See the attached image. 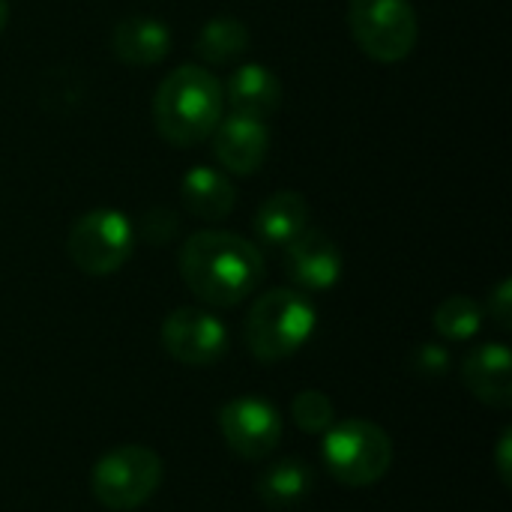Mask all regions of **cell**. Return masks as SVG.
<instances>
[{
	"label": "cell",
	"instance_id": "cell-1",
	"mask_svg": "<svg viewBox=\"0 0 512 512\" xmlns=\"http://www.w3.org/2000/svg\"><path fill=\"white\" fill-rule=\"evenodd\" d=\"M177 270L186 288L207 306L231 309L249 300L267 273L261 249L234 231H198L183 240Z\"/></svg>",
	"mask_w": 512,
	"mask_h": 512
},
{
	"label": "cell",
	"instance_id": "cell-2",
	"mask_svg": "<svg viewBox=\"0 0 512 512\" xmlns=\"http://www.w3.org/2000/svg\"><path fill=\"white\" fill-rule=\"evenodd\" d=\"M222 108V81L195 63H183L156 87L153 126L168 144L195 147L213 135L222 120Z\"/></svg>",
	"mask_w": 512,
	"mask_h": 512
},
{
	"label": "cell",
	"instance_id": "cell-3",
	"mask_svg": "<svg viewBox=\"0 0 512 512\" xmlns=\"http://www.w3.org/2000/svg\"><path fill=\"white\" fill-rule=\"evenodd\" d=\"M315 324L318 312L303 291L273 288L261 294L246 315V348L258 363H282L312 339Z\"/></svg>",
	"mask_w": 512,
	"mask_h": 512
},
{
	"label": "cell",
	"instance_id": "cell-4",
	"mask_svg": "<svg viewBox=\"0 0 512 512\" xmlns=\"http://www.w3.org/2000/svg\"><path fill=\"white\" fill-rule=\"evenodd\" d=\"M321 462L336 483L366 489L384 480L393 468V441L378 423L351 417L324 432Z\"/></svg>",
	"mask_w": 512,
	"mask_h": 512
},
{
	"label": "cell",
	"instance_id": "cell-5",
	"mask_svg": "<svg viewBox=\"0 0 512 512\" xmlns=\"http://www.w3.org/2000/svg\"><path fill=\"white\" fill-rule=\"evenodd\" d=\"M162 486V459L144 444H120L108 450L90 474L93 498L111 512L144 507Z\"/></svg>",
	"mask_w": 512,
	"mask_h": 512
},
{
	"label": "cell",
	"instance_id": "cell-6",
	"mask_svg": "<svg viewBox=\"0 0 512 512\" xmlns=\"http://www.w3.org/2000/svg\"><path fill=\"white\" fill-rule=\"evenodd\" d=\"M135 249L132 222L114 207H96L78 216L66 237L69 261L87 276L117 273Z\"/></svg>",
	"mask_w": 512,
	"mask_h": 512
},
{
	"label": "cell",
	"instance_id": "cell-7",
	"mask_svg": "<svg viewBox=\"0 0 512 512\" xmlns=\"http://www.w3.org/2000/svg\"><path fill=\"white\" fill-rule=\"evenodd\" d=\"M348 24L360 51L378 63L405 60L420 36L411 0H351Z\"/></svg>",
	"mask_w": 512,
	"mask_h": 512
},
{
	"label": "cell",
	"instance_id": "cell-8",
	"mask_svg": "<svg viewBox=\"0 0 512 512\" xmlns=\"http://www.w3.org/2000/svg\"><path fill=\"white\" fill-rule=\"evenodd\" d=\"M219 432L231 453L246 462H261L282 441V417L261 396H237L219 408Z\"/></svg>",
	"mask_w": 512,
	"mask_h": 512
},
{
	"label": "cell",
	"instance_id": "cell-9",
	"mask_svg": "<svg viewBox=\"0 0 512 512\" xmlns=\"http://www.w3.org/2000/svg\"><path fill=\"white\" fill-rule=\"evenodd\" d=\"M162 348L183 366H213L228 354V327L213 312L183 306L162 321Z\"/></svg>",
	"mask_w": 512,
	"mask_h": 512
},
{
	"label": "cell",
	"instance_id": "cell-10",
	"mask_svg": "<svg viewBox=\"0 0 512 512\" xmlns=\"http://www.w3.org/2000/svg\"><path fill=\"white\" fill-rule=\"evenodd\" d=\"M342 252L318 228H306L285 246V273L300 291H330L342 279Z\"/></svg>",
	"mask_w": 512,
	"mask_h": 512
},
{
	"label": "cell",
	"instance_id": "cell-11",
	"mask_svg": "<svg viewBox=\"0 0 512 512\" xmlns=\"http://www.w3.org/2000/svg\"><path fill=\"white\" fill-rule=\"evenodd\" d=\"M213 156L228 174H255L270 153V129L264 120L228 114L213 129Z\"/></svg>",
	"mask_w": 512,
	"mask_h": 512
},
{
	"label": "cell",
	"instance_id": "cell-12",
	"mask_svg": "<svg viewBox=\"0 0 512 512\" xmlns=\"http://www.w3.org/2000/svg\"><path fill=\"white\" fill-rule=\"evenodd\" d=\"M462 384L471 396L489 408H510L512 405V354L501 342L477 345L462 360Z\"/></svg>",
	"mask_w": 512,
	"mask_h": 512
},
{
	"label": "cell",
	"instance_id": "cell-13",
	"mask_svg": "<svg viewBox=\"0 0 512 512\" xmlns=\"http://www.w3.org/2000/svg\"><path fill=\"white\" fill-rule=\"evenodd\" d=\"M222 99L228 102L231 114L267 120L282 105V81L264 63H243L225 78Z\"/></svg>",
	"mask_w": 512,
	"mask_h": 512
},
{
	"label": "cell",
	"instance_id": "cell-14",
	"mask_svg": "<svg viewBox=\"0 0 512 512\" xmlns=\"http://www.w3.org/2000/svg\"><path fill=\"white\" fill-rule=\"evenodd\" d=\"M111 51L129 66H156L171 51V30L150 15L123 18L111 30Z\"/></svg>",
	"mask_w": 512,
	"mask_h": 512
},
{
	"label": "cell",
	"instance_id": "cell-15",
	"mask_svg": "<svg viewBox=\"0 0 512 512\" xmlns=\"http://www.w3.org/2000/svg\"><path fill=\"white\" fill-rule=\"evenodd\" d=\"M180 201L189 216L204 219V222H219V219L231 216V210L237 204V189L222 171L195 165L180 180Z\"/></svg>",
	"mask_w": 512,
	"mask_h": 512
},
{
	"label": "cell",
	"instance_id": "cell-16",
	"mask_svg": "<svg viewBox=\"0 0 512 512\" xmlns=\"http://www.w3.org/2000/svg\"><path fill=\"white\" fill-rule=\"evenodd\" d=\"M306 228H309V204L294 189H282L270 195L255 213V234L264 246L285 249Z\"/></svg>",
	"mask_w": 512,
	"mask_h": 512
},
{
	"label": "cell",
	"instance_id": "cell-17",
	"mask_svg": "<svg viewBox=\"0 0 512 512\" xmlns=\"http://www.w3.org/2000/svg\"><path fill=\"white\" fill-rule=\"evenodd\" d=\"M315 489V471L303 459H279L267 465L255 483V492L270 510H294Z\"/></svg>",
	"mask_w": 512,
	"mask_h": 512
},
{
	"label": "cell",
	"instance_id": "cell-18",
	"mask_svg": "<svg viewBox=\"0 0 512 512\" xmlns=\"http://www.w3.org/2000/svg\"><path fill=\"white\" fill-rule=\"evenodd\" d=\"M249 27L234 18V15H216L210 18L195 39V51L201 60L207 63H228L234 57H240L249 48Z\"/></svg>",
	"mask_w": 512,
	"mask_h": 512
},
{
	"label": "cell",
	"instance_id": "cell-19",
	"mask_svg": "<svg viewBox=\"0 0 512 512\" xmlns=\"http://www.w3.org/2000/svg\"><path fill=\"white\" fill-rule=\"evenodd\" d=\"M432 324L435 330L450 339V342H465V339H474L483 327V306L474 300V297H465V294H456V297H447L435 315H432Z\"/></svg>",
	"mask_w": 512,
	"mask_h": 512
},
{
	"label": "cell",
	"instance_id": "cell-20",
	"mask_svg": "<svg viewBox=\"0 0 512 512\" xmlns=\"http://www.w3.org/2000/svg\"><path fill=\"white\" fill-rule=\"evenodd\" d=\"M291 417H294L297 429H303L306 435H324L336 423V408L327 393L303 390L291 402Z\"/></svg>",
	"mask_w": 512,
	"mask_h": 512
},
{
	"label": "cell",
	"instance_id": "cell-21",
	"mask_svg": "<svg viewBox=\"0 0 512 512\" xmlns=\"http://www.w3.org/2000/svg\"><path fill=\"white\" fill-rule=\"evenodd\" d=\"M414 369L420 375H429V378L447 375V369H450L447 348H441V345H420L417 354H414Z\"/></svg>",
	"mask_w": 512,
	"mask_h": 512
},
{
	"label": "cell",
	"instance_id": "cell-22",
	"mask_svg": "<svg viewBox=\"0 0 512 512\" xmlns=\"http://www.w3.org/2000/svg\"><path fill=\"white\" fill-rule=\"evenodd\" d=\"M486 312H489V318H492L501 330H510L512 327V279L498 282V288L489 294Z\"/></svg>",
	"mask_w": 512,
	"mask_h": 512
},
{
	"label": "cell",
	"instance_id": "cell-23",
	"mask_svg": "<svg viewBox=\"0 0 512 512\" xmlns=\"http://www.w3.org/2000/svg\"><path fill=\"white\" fill-rule=\"evenodd\" d=\"M180 228V222L168 213V210H150L144 216V237L150 243H165L174 231Z\"/></svg>",
	"mask_w": 512,
	"mask_h": 512
},
{
	"label": "cell",
	"instance_id": "cell-24",
	"mask_svg": "<svg viewBox=\"0 0 512 512\" xmlns=\"http://www.w3.org/2000/svg\"><path fill=\"white\" fill-rule=\"evenodd\" d=\"M512 429H504V435L498 438V450H495V462H498V474H501V483L510 489L512 486Z\"/></svg>",
	"mask_w": 512,
	"mask_h": 512
},
{
	"label": "cell",
	"instance_id": "cell-25",
	"mask_svg": "<svg viewBox=\"0 0 512 512\" xmlns=\"http://www.w3.org/2000/svg\"><path fill=\"white\" fill-rule=\"evenodd\" d=\"M9 24V0H0V33Z\"/></svg>",
	"mask_w": 512,
	"mask_h": 512
}]
</instances>
